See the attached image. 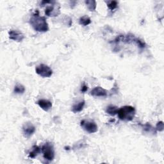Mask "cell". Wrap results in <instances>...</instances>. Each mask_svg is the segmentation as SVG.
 Listing matches in <instances>:
<instances>
[{
    "instance_id": "obj_1",
    "label": "cell",
    "mask_w": 164,
    "mask_h": 164,
    "mask_svg": "<svg viewBox=\"0 0 164 164\" xmlns=\"http://www.w3.org/2000/svg\"><path fill=\"white\" fill-rule=\"evenodd\" d=\"M29 24L37 32H46L49 30V27H48L46 19L43 16H40L38 10H37L32 15L29 19Z\"/></svg>"
},
{
    "instance_id": "obj_2",
    "label": "cell",
    "mask_w": 164,
    "mask_h": 164,
    "mask_svg": "<svg viewBox=\"0 0 164 164\" xmlns=\"http://www.w3.org/2000/svg\"><path fill=\"white\" fill-rule=\"evenodd\" d=\"M117 114L121 120L131 121L135 115V109L132 106H124L118 110Z\"/></svg>"
},
{
    "instance_id": "obj_3",
    "label": "cell",
    "mask_w": 164,
    "mask_h": 164,
    "mask_svg": "<svg viewBox=\"0 0 164 164\" xmlns=\"http://www.w3.org/2000/svg\"><path fill=\"white\" fill-rule=\"evenodd\" d=\"M44 158L48 161H53L55 158V150L52 143L47 142L41 148Z\"/></svg>"
},
{
    "instance_id": "obj_4",
    "label": "cell",
    "mask_w": 164,
    "mask_h": 164,
    "mask_svg": "<svg viewBox=\"0 0 164 164\" xmlns=\"http://www.w3.org/2000/svg\"><path fill=\"white\" fill-rule=\"evenodd\" d=\"M60 6L56 1H51V5L47 6L45 14L49 17H56L60 14Z\"/></svg>"
},
{
    "instance_id": "obj_5",
    "label": "cell",
    "mask_w": 164,
    "mask_h": 164,
    "mask_svg": "<svg viewBox=\"0 0 164 164\" xmlns=\"http://www.w3.org/2000/svg\"><path fill=\"white\" fill-rule=\"evenodd\" d=\"M37 74L42 78H50L53 74V70L49 66L45 64H40L35 69Z\"/></svg>"
},
{
    "instance_id": "obj_6",
    "label": "cell",
    "mask_w": 164,
    "mask_h": 164,
    "mask_svg": "<svg viewBox=\"0 0 164 164\" xmlns=\"http://www.w3.org/2000/svg\"><path fill=\"white\" fill-rule=\"evenodd\" d=\"M80 125L85 131L89 133H96L98 130V126L94 121L82 120L80 122Z\"/></svg>"
},
{
    "instance_id": "obj_7",
    "label": "cell",
    "mask_w": 164,
    "mask_h": 164,
    "mask_svg": "<svg viewBox=\"0 0 164 164\" xmlns=\"http://www.w3.org/2000/svg\"><path fill=\"white\" fill-rule=\"evenodd\" d=\"M23 132L26 138H29L35 132V127L32 122H28L23 126Z\"/></svg>"
},
{
    "instance_id": "obj_8",
    "label": "cell",
    "mask_w": 164,
    "mask_h": 164,
    "mask_svg": "<svg viewBox=\"0 0 164 164\" xmlns=\"http://www.w3.org/2000/svg\"><path fill=\"white\" fill-rule=\"evenodd\" d=\"M9 38L16 42H21L24 39V35L23 33L16 29H11L9 32Z\"/></svg>"
},
{
    "instance_id": "obj_9",
    "label": "cell",
    "mask_w": 164,
    "mask_h": 164,
    "mask_svg": "<svg viewBox=\"0 0 164 164\" xmlns=\"http://www.w3.org/2000/svg\"><path fill=\"white\" fill-rule=\"evenodd\" d=\"M91 95L94 97H106L107 96V91L102 87H96L91 91Z\"/></svg>"
},
{
    "instance_id": "obj_10",
    "label": "cell",
    "mask_w": 164,
    "mask_h": 164,
    "mask_svg": "<svg viewBox=\"0 0 164 164\" xmlns=\"http://www.w3.org/2000/svg\"><path fill=\"white\" fill-rule=\"evenodd\" d=\"M37 104H38V105L41 108V109L46 111L50 110L52 107L51 102L47 99H40L38 101Z\"/></svg>"
},
{
    "instance_id": "obj_11",
    "label": "cell",
    "mask_w": 164,
    "mask_h": 164,
    "mask_svg": "<svg viewBox=\"0 0 164 164\" xmlns=\"http://www.w3.org/2000/svg\"><path fill=\"white\" fill-rule=\"evenodd\" d=\"M85 104V101L84 100L81 101L79 102L78 104H75V105H73V106L72 108L73 112H74V113L80 112V111H82V110L83 109Z\"/></svg>"
},
{
    "instance_id": "obj_12",
    "label": "cell",
    "mask_w": 164,
    "mask_h": 164,
    "mask_svg": "<svg viewBox=\"0 0 164 164\" xmlns=\"http://www.w3.org/2000/svg\"><path fill=\"white\" fill-rule=\"evenodd\" d=\"M40 152H41V149L38 146H37V145H34V146L32 147V151L29 152L28 155L29 158H35Z\"/></svg>"
},
{
    "instance_id": "obj_13",
    "label": "cell",
    "mask_w": 164,
    "mask_h": 164,
    "mask_svg": "<svg viewBox=\"0 0 164 164\" xmlns=\"http://www.w3.org/2000/svg\"><path fill=\"white\" fill-rule=\"evenodd\" d=\"M118 108L114 105H109V106H107L106 109V112L109 114L111 116H114L116 114H117L118 112Z\"/></svg>"
},
{
    "instance_id": "obj_14",
    "label": "cell",
    "mask_w": 164,
    "mask_h": 164,
    "mask_svg": "<svg viewBox=\"0 0 164 164\" xmlns=\"http://www.w3.org/2000/svg\"><path fill=\"white\" fill-rule=\"evenodd\" d=\"M85 4H86L87 9L91 11V12H94L96 9L97 3L96 1H93V0H87V1H85Z\"/></svg>"
},
{
    "instance_id": "obj_15",
    "label": "cell",
    "mask_w": 164,
    "mask_h": 164,
    "mask_svg": "<svg viewBox=\"0 0 164 164\" xmlns=\"http://www.w3.org/2000/svg\"><path fill=\"white\" fill-rule=\"evenodd\" d=\"M79 23L82 26H87L91 23V19L88 16H84L80 17L79 20Z\"/></svg>"
},
{
    "instance_id": "obj_16",
    "label": "cell",
    "mask_w": 164,
    "mask_h": 164,
    "mask_svg": "<svg viewBox=\"0 0 164 164\" xmlns=\"http://www.w3.org/2000/svg\"><path fill=\"white\" fill-rule=\"evenodd\" d=\"M25 91V88L22 85H17L14 87V92L16 94H23Z\"/></svg>"
},
{
    "instance_id": "obj_17",
    "label": "cell",
    "mask_w": 164,
    "mask_h": 164,
    "mask_svg": "<svg viewBox=\"0 0 164 164\" xmlns=\"http://www.w3.org/2000/svg\"><path fill=\"white\" fill-rule=\"evenodd\" d=\"M107 6L110 10H114L115 9H117L118 6V3L116 1H110L107 3Z\"/></svg>"
},
{
    "instance_id": "obj_18",
    "label": "cell",
    "mask_w": 164,
    "mask_h": 164,
    "mask_svg": "<svg viewBox=\"0 0 164 164\" xmlns=\"http://www.w3.org/2000/svg\"><path fill=\"white\" fill-rule=\"evenodd\" d=\"M135 42L137 44L138 46H139V47L140 48H144L146 47V44H145L144 42H143L142 40H140L139 39L136 38L135 40Z\"/></svg>"
},
{
    "instance_id": "obj_19",
    "label": "cell",
    "mask_w": 164,
    "mask_h": 164,
    "mask_svg": "<svg viewBox=\"0 0 164 164\" xmlns=\"http://www.w3.org/2000/svg\"><path fill=\"white\" fill-rule=\"evenodd\" d=\"M156 129L158 132H162L163 130V121L158 122L156 126Z\"/></svg>"
},
{
    "instance_id": "obj_20",
    "label": "cell",
    "mask_w": 164,
    "mask_h": 164,
    "mask_svg": "<svg viewBox=\"0 0 164 164\" xmlns=\"http://www.w3.org/2000/svg\"><path fill=\"white\" fill-rule=\"evenodd\" d=\"M144 129L147 132H151L152 131H153L154 130V128H152V126L150 124H145L144 126Z\"/></svg>"
},
{
    "instance_id": "obj_21",
    "label": "cell",
    "mask_w": 164,
    "mask_h": 164,
    "mask_svg": "<svg viewBox=\"0 0 164 164\" xmlns=\"http://www.w3.org/2000/svg\"><path fill=\"white\" fill-rule=\"evenodd\" d=\"M88 90V86L87 85L85 84V83H83V85H82L81 86V92H87Z\"/></svg>"
}]
</instances>
